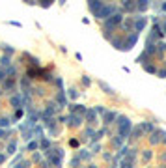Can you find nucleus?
I'll return each instance as SVG.
<instances>
[{
	"instance_id": "obj_1",
	"label": "nucleus",
	"mask_w": 166,
	"mask_h": 168,
	"mask_svg": "<svg viewBox=\"0 0 166 168\" xmlns=\"http://www.w3.org/2000/svg\"><path fill=\"white\" fill-rule=\"evenodd\" d=\"M62 157H64V151L62 150H49L47 151V159L51 161L52 166H60L62 164Z\"/></svg>"
},
{
	"instance_id": "obj_2",
	"label": "nucleus",
	"mask_w": 166,
	"mask_h": 168,
	"mask_svg": "<svg viewBox=\"0 0 166 168\" xmlns=\"http://www.w3.org/2000/svg\"><path fill=\"white\" fill-rule=\"evenodd\" d=\"M118 123H119V136H121V138H127V136L131 135V121H129L127 118L121 116Z\"/></svg>"
},
{
	"instance_id": "obj_3",
	"label": "nucleus",
	"mask_w": 166,
	"mask_h": 168,
	"mask_svg": "<svg viewBox=\"0 0 166 168\" xmlns=\"http://www.w3.org/2000/svg\"><path fill=\"white\" fill-rule=\"evenodd\" d=\"M114 11H116V8L114 6H108V4H103V8L95 13V17L97 19H108L110 15H114Z\"/></svg>"
},
{
	"instance_id": "obj_4",
	"label": "nucleus",
	"mask_w": 166,
	"mask_h": 168,
	"mask_svg": "<svg viewBox=\"0 0 166 168\" xmlns=\"http://www.w3.org/2000/svg\"><path fill=\"white\" fill-rule=\"evenodd\" d=\"M119 23H121V15H119V13H114L112 17H108V19L105 21V28H107V30H112V28H114L116 24H119Z\"/></svg>"
},
{
	"instance_id": "obj_5",
	"label": "nucleus",
	"mask_w": 166,
	"mask_h": 168,
	"mask_svg": "<svg viewBox=\"0 0 166 168\" xmlns=\"http://www.w3.org/2000/svg\"><path fill=\"white\" fill-rule=\"evenodd\" d=\"M11 105H13L17 110L23 108V95H21V93H15V95L11 97Z\"/></svg>"
},
{
	"instance_id": "obj_6",
	"label": "nucleus",
	"mask_w": 166,
	"mask_h": 168,
	"mask_svg": "<svg viewBox=\"0 0 166 168\" xmlns=\"http://www.w3.org/2000/svg\"><path fill=\"white\" fill-rule=\"evenodd\" d=\"M15 86H17V82H15V77H9V78H6V80H4V86H2V88H4L6 92H9V90H13Z\"/></svg>"
},
{
	"instance_id": "obj_7",
	"label": "nucleus",
	"mask_w": 166,
	"mask_h": 168,
	"mask_svg": "<svg viewBox=\"0 0 166 168\" xmlns=\"http://www.w3.org/2000/svg\"><path fill=\"white\" fill-rule=\"evenodd\" d=\"M56 108H58V107H56V105H54V103H51V105H49V107L45 108V112H43V120H45V118H51V116H52V114L56 112Z\"/></svg>"
},
{
	"instance_id": "obj_8",
	"label": "nucleus",
	"mask_w": 166,
	"mask_h": 168,
	"mask_svg": "<svg viewBox=\"0 0 166 168\" xmlns=\"http://www.w3.org/2000/svg\"><path fill=\"white\" fill-rule=\"evenodd\" d=\"M136 39H138V36H136V34H131V36H129V39H127V43L123 45L121 49H131V47L136 43Z\"/></svg>"
},
{
	"instance_id": "obj_9",
	"label": "nucleus",
	"mask_w": 166,
	"mask_h": 168,
	"mask_svg": "<svg viewBox=\"0 0 166 168\" xmlns=\"http://www.w3.org/2000/svg\"><path fill=\"white\" fill-rule=\"evenodd\" d=\"M80 121H82V118H80V116H75V114H71V116H69V125H71V127H78Z\"/></svg>"
},
{
	"instance_id": "obj_10",
	"label": "nucleus",
	"mask_w": 166,
	"mask_h": 168,
	"mask_svg": "<svg viewBox=\"0 0 166 168\" xmlns=\"http://www.w3.org/2000/svg\"><path fill=\"white\" fill-rule=\"evenodd\" d=\"M88 6H90V9H92L93 13H97V11H99V9L103 8V2H99V0H95V2H90Z\"/></svg>"
},
{
	"instance_id": "obj_11",
	"label": "nucleus",
	"mask_w": 166,
	"mask_h": 168,
	"mask_svg": "<svg viewBox=\"0 0 166 168\" xmlns=\"http://www.w3.org/2000/svg\"><path fill=\"white\" fill-rule=\"evenodd\" d=\"M116 120V112H105V123H112Z\"/></svg>"
},
{
	"instance_id": "obj_12",
	"label": "nucleus",
	"mask_w": 166,
	"mask_h": 168,
	"mask_svg": "<svg viewBox=\"0 0 166 168\" xmlns=\"http://www.w3.org/2000/svg\"><path fill=\"white\" fill-rule=\"evenodd\" d=\"M56 101H58V105H62V107H64V105L67 103V99H66V95H64V92H60V93H58V97H56Z\"/></svg>"
},
{
	"instance_id": "obj_13",
	"label": "nucleus",
	"mask_w": 166,
	"mask_h": 168,
	"mask_svg": "<svg viewBox=\"0 0 166 168\" xmlns=\"http://www.w3.org/2000/svg\"><path fill=\"white\" fill-rule=\"evenodd\" d=\"M71 112H86V108L82 107V105H71Z\"/></svg>"
},
{
	"instance_id": "obj_14",
	"label": "nucleus",
	"mask_w": 166,
	"mask_h": 168,
	"mask_svg": "<svg viewBox=\"0 0 166 168\" xmlns=\"http://www.w3.org/2000/svg\"><path fill=\"white\" fill-rule=\"evenodd\" d=\"M162 135H164L162 131H157V133H153V136H151V142H153V144L160 142V136H162Z\"/></svg>"
},
{
	"instance_id": "obj_15",
	"label": "nucleus",
	"mask_w": 166,
	"mask_h": 168,
	"mask_svg": "<svg viewBox=\"0 0 166 168\" xmlns=\"http://www.w3.org/2000/svg\"><path fill=\"white\" fill-rule=\"evenodd\" d=\"M144 26H146V19H138L136 23H134V28H136V30H142Z\"/></svg>"
},
{
	"instance_id": "obj_16",
	"label": "nucleus",
	"mask_w": 166,
	"mask_h": 168,
	"mask_svg": "<svg viewBox=\"0 0 166 168\" xmlns=\"http://www.w3.org/2000/svg\"><path fill=\"white\" fill-rule=\"evenodd\" d=\"M26 148H28V151H36V150L39 148V144H37L36 140H32V142H28V146H26Z\"/></svg>"
},
{
	"instance_id": "obj_17",
	"label": "nucleus",
	"mask_w": 166,
	"mask_h": 168,
	"mask_svg": "<svg viewBox=\"0 0 166 168\" xmlns=\"http://www.w3.org/2000/svg\"><path fill=\"white\" fill-rule=\"evenodd\" d=\"M86 120L92 123V121L95 120V110H86Z\"/></svg>"
},
{
	"instance_id": "obj_18",
	"label": "nucleus",
	"mask_w": 166,
	"mask_h": 168,
	"mask_svg": "<svg viewBox=\"0 0 166 168\" xmlns=\"http://www.w3.org/2000/svg\"><path fill=\"white\" fill-rule=\"evenodd\" d=\"M123 8H125L127 11H133L136 8V4H133V2H123Z\"/></svg>"
},
{
	"instance_id": "obj_19",
	"label": "nucleus",
	"mask_w": 166,
	"mask_h": 168,
	"mask_svg": "<svg viewBox=\"0 0 166 168\" xmlns=\"http://www.w3.org/2000/svg\"><path fill=\"white\" fill-rule=\"evenodd\" d=\"M0 64H2V66H9L11 64V58L9 56H2V58H0Z\"/></svg>"
},
{
	"instance_id": "obj_20",
	"label": "nucleus",
	"mask_w": 166,
	"mask_h": 168,
	"mask_svg": "<svg viewBox=\"0 0 166 168\" xmlns=\"http://www.w3.org/2000/svg\"><path fill=\"white\" fill-rule=\"evenodd\" d=\"M15 150H17V144L15 142H9L8 144V153H15Z\"/></svg>"
},
{
	"instance_id": "obj_21",
	"label": "nucleus",
	"mask_w": 166,
	"mask_h": 168,
	"mask_svg": "<svg viewBox=\"0 0 166 168\" xmlns=\"http://www.w3.org/2000/svg\"><path fill=\"white\" fill-rule=\"evenodd\" d=\"M39 146H41V148H43V150H49V148H51V142H49L47 138H43V140H41V144H39Z\"/></svg>"
},
{
	"instance_id": "obj_22",
	"label": "nucleus",
	"mask_w": 166,
	"mask_h": 168,
	"mask_svg": "<svg viewBox=\"0 0 166 168\" xmlns=\"http://www.w3.org/2000/svg\"><path fill=\"white\" fill-rule=\"evenodd\" d=\"M9 125V120L8 118H0V127H8Z\"/></svg>"
},
{
	"instance_id": "obj_23",
	"label": "nucleus",
	"mask_w": 166,
	"mask_h": 168,
	"mask_svg": "<svg viewBox=\"0 0 166 168\" xmlns=\"http://www.w3.org/2000/svg\"><path fill=\"white\" fill-rule=\"evenodd\" d=\"M78 159H90V153H88L86 150H82V151H80V155H78Z\"/></svg>"
},
{
	"instance_id": "obj_24",
	"label": "nucleus",
	"mask_w": 166,
	"mask_h": 168,
	"mask_svg": "<svg viewBox=\"0 0 166 168\" xmlns=\"http://www.w3.org/2000/svg\"><path fill=\"white\" fill-rule=\"evenodd\" d=\"M101 88H103V90H105L107 93H114V92H112V88H108V86H107V84H105V82H101Z\"/></svg>"
},
{
	"instance_id": "obj_25",
	"label": "nucleus",
	"mask_w": 166,
	"mask_h": 168,
	"mask_svg": "<svg viewBox=\"0 0 166 168\" xmlns=\"http://www.w3.org/2000/svg\"><path fill=\"white\" fill-rule=\"evenodd\" d=\"M77 95H78V92H77L75 88H71V90H69V97H71V99H77Z\"/></svg>"
},
{
	"instance_id": "obj_26",
	"label": "nucleus",
	"mask_w": 166,
	"mask_h": 168,
	"mask_svg": "<svg viewBox=\"0 0 166 168\" xmlns=\"http://www.w3.org/2000/svg\"><path fill=\"white\" fill-rule=\"evenodd\" d=\"M15 73H17L15 67H8V69H6V77H8V75H15Z\"/></svg>"
},
{
	"instance_id": "obj_27",
	"label": "nucleus",
	"mask_w": 166,
	"mask_h": 168,
	"mask_svg": "<svg viewBox=\"0 0 166 168\" xmlns=\"http://www.w3.org/2000/svg\"><path fill=\"white\" fill-rule=\"evenodd\" d=\"M136 8H138V9H146V8H148V2H138Z\"/></svg>"
},
{
	"instance_id": "obj_28",
	"label": "nucleus",
	"mask_w": 166,
	"mask_h": 168,
	"mask_svg": "<svg viewBox=\"0 0 166 168\" xmlns=\"http://www.w3.org/2000/svg\"><path fill=\"white\" fill-rule=\"evenodd\" d=\"M28 166H30V164H28L26 161H23V162H19V164H17L15 168H28Z\"/></svg>"
},
{
	"instance_id": "obj_29",
	"label": "nucleus",
	"mask_w": 166,
	"mask_h": 168,
	"mask_svg": "<svg viewBox=\"0 0 166 168\" xmlns=\"http://www.w3.org/2000/svg\"><path fill=\"white\" fill-rule=\"evenodd\" d=\"M21 116H23V108H19V110L15 112V118H13V120H19Z\"/></svg>"
},
{
	"instance_id": "obj_30",
	"label": "nucleus",
	"mask_w": 166,
	"mask_h": 168,
	"mask_svg": "<svg viewBox=\"0 0 166 168\" xmlns=\"http://www.w3.org/2000/svg\"><path fill=\"white\" fill-rule=\"evenodd\" d=\"M0 80H6V71L0 67Z\"/></svg>"
},
{
	"instance_id": "obj_31",
	"label": "nucleus",
	"mask_w": 166,
	"mask_h": 168,
	"mask_svg": "<svg viewBox=\"0 0 166 168\" xmlns=\"http://www.w3.org/2000/svg\"><path fill=\"white\" fill-rule=\"evenodd\" d=\"M144 129H146V131H151L153 127H151V123H144Z\"/></svg>"
},
{
	"instance_id": "obj_32",
	"label": "nucleus",
	"mask_w": 166,
	"mask_h": 168,
	"mask_svg": "<svg viewBox=\"0 0 166 168\" xmlns=\"http://www.w3.org/2000/svg\"><path fill=\"white\" fill-rule=\"evenodd\" d=\"M78 161H80V159H78V157H75V159L71 161V166H77V164H78Z\"/></svg>"
},
{
	"instance_id": "obj_33",
	"label": "nucleus",
	"mask_w": 166,
	"mask_h": 168,
	"mask_svg": "<svg viewBox=\"0 0 166 168\" xmlns=\"http://www.w3.org/2000/svg\"><path fill=\"white\" fill-rule=\"evenodd\" d=\"M4 51H6V54H11L13 52V49H9V47H4Z\"/></svg>"
},
{
	"instance_id": "obj_34",
	"label": "nucleus",
	"mask_w": 166,
	"mask_h": 168,
	"mask_svg": "<svg viewBox=\"0 0 166 168\" xmlns=\"http://www.w3.org/2000/svg\"><path fill=\"white\" fill-rule=\"evenodd\" d=\"M146 69H148L149 73H155V67H151V66H146Z\"/></svg>"
},
{
	"instance_id": "obj_35",
	"label": "nucleus",
	"mask_w": 166,
	"mask_h": 168,
	"mask_svg": "<svg viewBox=\"0 0 166 168\" xmlns=\"http://www.w3.org/2000/svg\"><path fill=\"white\" fill-rule=\"evenodd\" d=\"M140 133H142V129H140V127H138V129H134V131H133V135H134V136H136V135H140Z\"/></svg>"
},
{
	"instance_id": "obj_36",
	"label": "nucleus",
	"mask_w": 166,
	"mask_h": 168,
	"mask_svg": "<svg viewBox=\"0 0 166 168\" xmlns=\"http://www.w3.org/2000/svg\"><path fill=\"white\" fill-rule=\"evenodd\" d=\"M4 136H6V131H4V129H0V138H4Z\"/></svg>"
},
{
	"instance_id": "obj_37",
	"label": "nucleus",
	"mask_w": 166,
	"mask_h": 168,
	"mask_svg": "<svg viewBox=\"0 0 166 168\" xmlns=\"http://www.w3.org/2000/svg\"><path fill=\"white\" fill-rule=\"evenodd\" d=\"M4 161H6V155H0V164H2Z\"/></svg>"
},
{
	"instance_id": "obj_38",
	"label": "nucleus",
	"mask_w": 166,
	"mask_h": 168,
	"mask_svg": "<svg viewBox=\"0 0 166 168\" xmlns=\"http://www.w3.org/2000/svg\"><path fill=\"white\" fill-rule=\"evenodd\" d=\"M162 9H164V11H166V4H162Z\"/></svg>"
},
{
	"instance_id": "obj_39",
	"label": "nucleus",
	"mask_w": 166,
	"mask_h": 168,
	"mask_svg": "<svg viewBox=\"0 0 166 168\" xmlns=\"http://www.w3.org/2000/svg\"><path fill=\"white\" fill-rule=\"evenodd\" d=\"M164 32H166V23H164Z\"/></svg>"
},
{
	"instance_id": "obj_40",
	"label": "nucleus",
	"mask_w": 166,
	"mask_h": 168,
	"mask_svg": "<svg viewBox=\"0 0 166 168\" xmlns=\"http://www.w3.org/2000/svg\"><path fill=\"white\" fill-rule=\"evenodd\" d=\"M90 168H95V166H90Z\"/></svg>"
},
{
	"instance_id": "obj_41",
	"label": "nucleus",
	"mask_w": 166,
	"mask_h": 168,
	"mask_svg": "<svg viewBox=\"0 0 166 168\" xmlns=\"http://www.w3.org/2000/svg\"><path fill=\"white\" fill-rule=\"evenodd\" d=\"M164 142H166V138H164Z\"/></svg>"
},
{
	"instance_id": "obj_42",
	"label": "nucleus",
	"mask_w": 166,
	"mask_h": 168,
	"mask_svg": "<svg viewBox=\"0 0 166 168\" xmlns=\"http://www.w3.org/2000/svg\"><path fill=\"white\" fill-rule=\"evenodd\" d=\"M164 47H166V45H164Z\"/></svg>"
}]
</instances>
